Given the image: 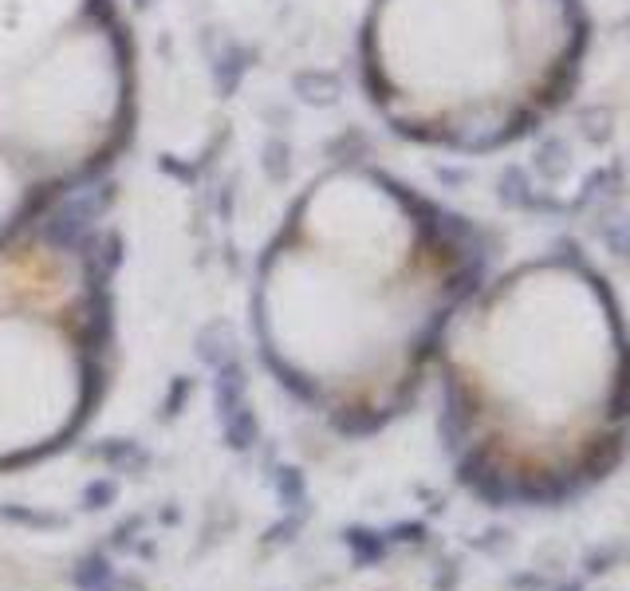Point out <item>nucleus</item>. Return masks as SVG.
Here are the masks:
<instances>
[{"label": "nucleus", "mask_w": 630, "mask_h": 591, "mask_svg": "<svg viewBox=\"0 0 630 591\" xmlns=\"http://www.w3.org/2000/svg\"><path fill=\"white\" fill-rule=\"evenodd\" d=\"M571 48V0H378L367 28L375 91L414 127L504 123Z\"/></svg>", "instance_id": "f257e3e1"}, {"label": "nucleus", "mask_w": 630, "mask_h": 591, "mask_svg": "<svg viewBox=\"0 0 630 591\" xmlns=\"http://www.w3.org/2000/svg\"><path fill=\"white\" fill-rule=\"evenodd\" d=\"M126 91L115 28L83 12L32 64L0 83V146L36 182L71 178L111 150Z\"/></svg>", "instance_id": "f03ea898"}, {"label": "nucleus", "mask_w": 630, "mask_h": 591, "mask_svg": "<svg viewBox=\"0 0 630 591\" xmlns=\"http://www.w3.org/2000/svg\"><path fill=\"white\" fill-rule=\"evenodd\" d=\"M292 237L378 272H406L430 249L418 209L371 170H335L319 178L300 201Z\"/></svg>", "instance_id": "7ed1b4c3"}, {"label": "nucleus", "mask_w": 630, "mask_h": 591, "mask_svg": "<svg viewBox=\"0 0 630 591\" xmlns=\"http://www.w3.org/2000/svg\"><path fill=\"white\" fill-rule=\"evenodd\" d=\"M87 12V0H0V83Z\"/></svg>", "instance_id": "20e7f679"}, {"label": "nucleus", "mask_w": 630, "mask_h": 591, "mask_svg": "<svg viewBox=\"0 0 630 591\" xmlns=\"http://www.w3.org/2000/svg\"><path fill=\"white\" fill-rule=\"evenodd\" d=\"M36 194V178L0 146V237L28 213Z\"/></svg>", "instance_id": "39448f33"}, {"label": "nucleus", "mask_w": 630, "mask_h": 591, "mask_svg": "<svg viewBox=\"0 0 630 591\" xmlns=\"http://www.w3.org/2000/svg\"><path fill=\"white\" fill-rule=\"evenodd\" d=\"M343 540H347L355 564H378V560L386 556V544H390L382 532H371V528H347Z\"/></svg>", "instance_id": "423d86ee"}, {"label": "nucleus", "mask_w": 630, "mask_h": 591, "mask_svg": "<svg viewBox=\"0 0 630 591\" xmlns=\"http://www.w3.org/2000/svg\"><path fill=\"white\" fill-rule=\"evenodd\" d=\"M623 556H627V548H623V544L595 548V552H587V560H583V572H587V576H603V572H611V568H615Z\"/></svg>", "instance_id": "0eeeda50"}, {"label": "nucleus", "mask_w": 630, "mask_h": 591, "mask_svg": "<svg viewBox=\"0 0 630 591\" xmlns=\"http://www.w3.org/2000/svg\"><path fill=\"white\" fill-rule=\"evenodd\" d=\"M386 540H406V544H422L426 540V525L422 521H410V525H398Z\"/></svg>", "instance_id": "6e6552de"}, {"label": "nucleus", "mask_w": 630, "mask_h": 591, "mask_svg": "<svg viewBox=\"0 0 630 591\" xmlns=\"http://www.w3.org/2000/svg\"><path fill=\"white\" fill-rule=\"evenodd\" d=\"M508 584H512V588H544V580H540V576H512Z\"/></svg>", "instance_id": "1a4fd4ad"}, {"label": "nucleus", "mask_w": 630, "mask_h": 591, "mask_svg": "<svg viewBox=\"0 0 630 591\" xmlns=\"http://www.w3.org/2000/svg\"><path fill=\"white\" fill-rule=\"evenodd\" d=\"M556 591H587V584H583V580H567V584H560Z\"/></svg>", "instance_id": "9d476101"}]
</instances>
